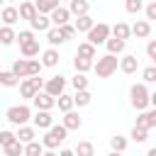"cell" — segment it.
<instances>
[{
    "label": "cell",
    "instance_id": "cell-1",
    "mask_svg": "<svg viewBox=\"0 0 156 156\" xmlns=\"http://www.w3.org/2000/svg\"><path fill=\"white\" fill-rule=\"evenodd\" d=\"M149 88H146V83H134L132 88H129V102H132V107L136 110V112H141V110H149Z\"/></svg>",
    "mask_w": 156,
    "mask_h": 156
},
{
    "label": "cell",
    "instance_id": "cell-2",
    "mask_svg": "<svg viewBox=\"0 0 156 156\" xmlns=\"http://www.w3.org/2000/svg\"><path fill=\"white\" fill-rule=\"evenodd\" d=\"M66 136H68V132H66V127H63V124H51V127L46 129V134L41 136V141H39V144H41L44 149H51V151H54L58 144H63V141H66Z\"/></svg>",
    "mask_w": 156,
    "mask_h": 156
},
{
    "label": "cell",
    "instance_id": "cell-3",
    "mask_svg": "<svg viewBox=\"0 0 156 156\" xmlns=\"http://www.w3.org/2000/svg\"><path fill=\"white\" fill-rule=\"evenodd\" d=\"M117 63H119V58H117V56L105 54V56H100L98 61H93V71H95V76H98V78H110V76L117 71Z\"/></svg>",
    "mask_w": 156,
    "mask_h": 156
},
{
    "label": "cell",
    "instance_id": "cell-4",
    "mask_svg": "<svg viewBox=\"0 0 156 156\" xmlns=\"http://www.w3.org/2000/svg\"><path fill=\"white\" fill-rule=\"evenodd\" d=\"M5 119H7L10 124H15V127H22V124H27V122L32 119V110H29L27 105H12V107H7Z\"/></svg>",
    "mask_w": 156,
    "mask_h": 156
},
{
    "label": "cell",
    "instance_id": "cell-5",
    "mask_svg": "<svg viewBox=\"0 0 156 156\" xmlns=\"http://www.w3.org/2000/svg\"><path fill=\"white\" fill-rule=\"evenodd\" d=\"M110 39V24L107 22H95L93 27H90V32H88V44H93L95 49L100 46V44H105Z\"/></svg>",
    "mask_w": 156,
    "mask_h": 156
},
{
    "label": "cell",
    "instance_id": "cell-6",
    "mask_svg": "<svg viewBox=\"0 0 156 156\" xmlns=\"http://www.w3.org/2000/svg\"><path fill=\"white\" fill-rule=\"evenodd\" d=\"M41 88H44V78L41 76H32V78H22L20 80V95L24 100H32Z\"/></svg>",
    "mask_w": 156,
    "mask_h": 156
},
{
    "label": "cell",
    "instance_id": "cell-7",
    "mask_svg": "<svg viewBox=\"0 0 156 156\" xmlns=\"http://www.w3.org/2000/svg\"><path fill=\"white\" fill-rule=\"evenodd\" d=\"M66 83H68V80H66V76H61V73H58V76H51V78H46L41 90H44L46 95H51V98H58V95L66 90Z\"/></svg>",
    "mask_w": 156,
    "mask_h": 156
},
{
    "label": "cell",
    "instance_id": "cell-8",
    "mask_svg": "<svg viewBox=\"0 0 156 156\" xmlns=\"http://www.w3.org/2000/svg\"><path fill=\"white\" fill-rule=\"evenodd\" d=\"M61 124L66 127V132H78V129L83 127V117H80L76 110H68V112H63Z\"/></svg>",
    "mask_w": 156,
    "mask_h": 156
},
{
    "label": "cell",
    "instance_id": "cell-9",
    "mask_svg": "<svg viewBox=\"0 0 156 156\" xmlns=\"http://www.w3.org/2000/svg\"><path fill=\"white\" fill-rule=\"evenodd\" d=\"M49 22H51V27H63V24H68L71 22V12L66 10V7H56V10H51L49 12Z\"/></svg>",
    "mask_w": 156,
    "mask_h": 156
},
{
    "label": "cell",
    "instance_id": "cell-10",
    "mask_svg": "<svg viewBox=\"0 0 156 156\" xmlns=\"http://www.w3.org/2000/svg\"><path fill=\"white\" fill-rule=\"evenodd\" d=\"M117 68H119L122 73H127V76H132V73H136V71H139V58H136L134 54H124V56L119 58V63H117Z\"/></svg>",
    "mask_w": 156,
    "mask_h": 156
},
{
    "label": "cell",
    "instance_id": "cell-11",
    "mask_svg": "<svg viewBox=\"0 0 156 156\" xmlns=\"http://www.w3.org/2000/svg\"><path fill=\"white\" fill-rule=\"evenodd\" d=\"M32 102H34V107H37V110H46V112H51V110L56 107V98L46 95L44 90H39V93L32 98Z\"/></svg>",
    "mask_w": 156,
    "mask_h": 156
},
{
    "label": "cell",
    "instance_id": "cell-12",
    "mask_svg": "<svg viewBox=\"0 0 156 156\" xmlns=\"http://www.w3.org/2000/svg\"><path fill=\"white\" fill-rule=\"evenodd\" d=\"M134 127H141V129L151 132V129L156 127V110H141L139 117H136V124H134Z\"/></svg>",
    "mask_w": 156,
    "mask_h": 156
},
{
    "label": "cell",
    "instance_id": "cell-13",
    "mask_svg": "<svg viewBox=\"0 0 156 156\" xmlns=\"http://www.w3.org/2000/svg\"><path fill=\"white\" fill-rule=\"evenodd\" d=\"M32 127L34 129H49L51 124H54V117H51V112H46V110H37L34 112V117H32Z\"/></svg>",
    "mask_w": 156,
    "mask_h": 156
},
{
    "label": "cell",
    "instance_id": "cell-14",
    "mask_svg": "<svg viewBox=\"0 0 156 156\" xmlns=\"http://www.w3.org/2000/svg\"><path fill=\"white\" fill-rule=\"evenodd\" d=\"M15 139H17L20 144H29V141L37 139V129H34L32 124H22V127H17V132H15Z\"/></svg>",
    "mask_w": 156,
    "mask_h": 156
},
{
    "label": "cell",
    "instance_id": "cell-15",
    "mask_svg": "<svg viewBox=\"0 0 156 156\" xmlns=\"http://www.w3.org/2000/svg\"><path fill=\"white\" fill-rule=\"evenodd\" d=\"M17 20H20V15H17V7H15V5H5V7L0 10V22H2L5 27H15Z\"/></svg>",
    "mask_w": 156,
    "mask_h": 156
},
{
    "label": "cell",
    "instance_id": "cell-16",
    "mask_svg": "<svg viewBox=\"0 0 156 156\" xmlns=\"http://www.w3.org/2000/svg\"><path fill=\"white\" fill-rule=\"evenodd\" d=\"M129 32H132L136 39H146V37L151 34V22H146V20H136V22L129 27Z\"/></svg>",
    "mask_w": 156,
    "mask_h": 156
},
{
    "label": "cell",
    "instance_id": "cell-17",
    "mask_svg": "<svg viewBox=\"0 0 156 156\" xmlns=\"http://www.w3.org/2000/svg\"><path fill=\"white\" fill-rule=\"evenodd\" d=\"M58 61H61V58H58V49H51V46H49V49L41 51V61H39V63H41L44 68H54V66H58Z\"/></svg>",
    "mask_w": 156,
    "mask_h": 156
},
{
    "label": "cell",
    "instance_id": "cell-18",
    "mask_svg": "<svg viewBox=\"0 0 156 156\" xmlns=\"http://www.w3.org/2000/svg\"><path fill=\"white\" fill-rule=\"evenodd\" d=\"M17 15H20V20H34L37 17V7H34V0H24V2H20V7H17Z\"/></svg>",
    "mask_w": 156,
    "mask_h": 156
},
{
    "label": "cell",
    "instance_id": "cell-19",
    "mask_svg": "<svg viewBox=\"0 0 156 156\" xmlns=\"http://www.w3.org/2000/svg\"><path fill=\"white\" fill-rule=\"evenodd\" d=\"M66 10H68L71 15H76V17H80V15H90V2H88V0H71Z\"/></svg>",
    "mask_w": 156,
    "mask_h": 156
},
{
    "label": "cell",
    "instance_id": "cell-20",
    "mask_svg": "<svg viewBox=\"0 0 156 156\" xmlns=\"http://www.w3.org/2000/svg\"><path fill=\"white\" fill-rule=\"evenodd\" d=\"M110 37L127 41V39L132 37V32H129V24H127V22H117V24H112V27H110Z\"/></svg>",
    "mask_w": 156,
    "mask_h": 156
},
{
    "label": "cell",
    "instance_id": "cell-21",
    "mask_svg": "<svg viewBox=\"0 0 156 156\" xmlns=\"http://www.w3.org/2000/svg\"><path fill=\"white\" fill-rule=\"evenodd\" d=\"M20 54H22V58H34V56H39V39H32V41L20 44Z\"/></svg>",
    "mask_w": 156,
    "mask_h": 156
},
{
    "label": "cell",
    "instance_id": "cell-22",
    "mask_svg": "<svg viewBox=\"0 0 156 156\" xmlns=\"http://www.w3.org/2000/svg\"><path fill=\"white\" fill-rule=\"evenodd\" d=\"M49 27H51L49 15H37L34 20H29V29H32V32H46Z\"/></svg>",
    "mask_w": 156,
    "mask_h": 156
},
{
    "label": "cell",
    "instance_id": "cell-23",
    "mask_svg": "<svg viewBox=\"0 0 156 156\" xmlns=\"http://www.w3.org/2000/svg\"><path fill=\"white\" fill-rule=\"evenodd\" d=\"M95 24V20L90 17V15H80V17H76V22H73V29H76V34L78 32H90V27Z\"/></svg>",
    "mask_w": 156,
    "mask_h": 156
},
{
    "label": "cell",
    "instance_id": "cell-24",
    "mask_svg": "<svg viewBox=\"0 0 156 156\" xmlns=\"http://www.w3.org/2000/svg\"><path fill=\"white\" fill-rule=\"evenodd\" d=\"M46 41H49V46L51 49H56V46H61V44H66V39L61 37V32H58V27H49L46 32Z\"/></svg>",
    "mask_w": 156,
    "mask_h": 156
},
{
    "label": "cell",
    "instance_id": "cell-25",
    "mask_svg": "<svg viewBox=\"0 0 156 156\" xmlns=\"http://www.w3.org/2000/svg\"><path fill=\"white\" fill-rule=\"evenodd\" d=\"M61 5V0H34V7H37V15H49L51 10H56Z\"/></svg>",
    "mask_w": 156,
    "mask_h": 156
},
{
    "label": "cell",
    "instance_id": "cell-26",
    "mask_svg": "<svg viewBox=\"0 0 156 156\" xmlns=\"http://www.w3.org/2000/svg\"><path fill=\"white\" fill-rule=\"evenodd\" d=\"M76 56H80V58H95L98 56V49L93 46V44H88V41H80L78 44V51H76Z\"/></svg>",
    "mask_w": 156,
    "mask_h": 156
},
{
    "label": "cell",
    "instance_id": "cell-27",
    "mask_svg": "<svg viewBox=\"0 0 156 156\" xmlns=\"http://www.w3.org/2000/svg\"><path fill=\"white\" fill-rule=\"evenodd\" d=\"M90 102H93L90 90H76V95H73V107H88Z\"/></svg>",
    "mask_w": 156,
    "mask_h": 156
},
{
    "label": "cell",
    "instance_id": "cell-28",
    "mask_svg": "<svg viewBox=\"0 0 156 156\" xmlns=\"http://www.w3.org/2000/svg\"><path fill=\"white\" fill-rule=\"evenodd\" d=\"M124 44H127V41H122V39H115V37H110V39L105 41V46H107V54H112V56H119V54L124 51Z\"/></svg>",
    "mask_w": 156,
    "mask_h": 156
},
{
    "label": "cell",
    "instance_id": "cell-29",
    "mask_svg": "<svg viewBox=\"0 0 156 156\" xmlns=\"http://www.w3.org/2000/svg\"><path fill=\"white\" fill-rule=\"evenodd\" d=\"M10 73L15 76V78H27V58H15V63H12V68H10Z\"/></svg>",
    "mask_w": 156,
    "mask_h": 156
},
{
    "label": "cell",
    "instance_id": "cell-30",
    "mask_svg": "<svg viewBox=\"0 0 156 156\" xmlns=\"http://www.w3.org/2000/svg\"><path fill=\"white\" fill-rule=\"evenodd\" d=\"M127 136H122V134H115V136H110V151H117V154H124V149H127Z\"/></svg>",
    "mask_w": 156,
    "mask_h": 156
},
{
    "label": "cell",
    "instance_id": "cell-31",
    "mask_svg": "<svg viewBox=\"0 0 156 156\" xmlns=\"http://www.w3.org/2000/svg\"><path fill=\"white\" fill-rule=\"evenodd\" d=\"M15 37H17V32H15V27H0V44L2 46H10V44H15Z\"/></svg>",
    "mask_w": 156,
    "mask_h": 156
},
{
    "label": "cell",
    "instance_id": "cell-32",
    "mask_svg": "<svg viewBox=\"0 0 156 156\" xmlns=\"http://www.w3.org/2000/svg\"><path fill=\"white\" fill-rule=\"evenodd\" d=\"M73 68H76V73H88V71H93V61L76 56V58H73Z\"/></svg>",
    "mask_w": 156,
    "mask_h": 156
},
{
    "label": "cell",
    "instance_id": "cell-33",
    "mask_svg": "<svg viewBox=\"0 0 156 156\" xmlns=\"http://www.w3.org/2000/svg\"><path fill=\"white\" fill-rule=\"evenodd\" d=\"M56 107H58L61 112H68V110H73V95H66V93H61V95L56 98Z\"/></svg>",
    "mask_w": 156,
    "mask_h": 156
},
{
    "label": "cell",
    "instance_id": "cell-34",
    "mask_svg": "<svg viewBox=\"0 0 156 156\" xmlns=\"http://www.w3.org/2000/svg\"><path fill=\"white\" fill-rule=\"evenodd\" d=\"M0 85L2 88H17L20 85V78H15L10 71H0Z\"/></svg>",
    "mask_w": 156,
    "mask_h": 156
},
{
    "label": "cell",
    "instance_id": "cell-35",
    "mask_svg": "<svg viewBox=\"0 0 156 156\" xmlns=\"http://www.w3.org/2000/svg\"><path fill=\"white\" fill-rule=\"evenodd\" d=\"M41 151H44V146L34 139V141H29V144H24V149H22V156H41Z\"/></svg>",
    "mask_w": 156,
    "mask_h": 156
},
{
    "label": "cell",
    "instance_id": "cell-36",
    "mask_svg": "<svg viewBox=\"0 0 156 156\" xmlns=\"http://www.w3.org/2000/svg\"><path fill=\"white\" fill-rule=\"evenodd\" d=\"M76 156H95V146L90 141H78V146L73 149Z\"/></svg>",
    "mask_w": 156,
    "mask_h": 156
},
{
    "label": "cell",
    "instance_id": "cell-37",
    "mask_svg": "<svg viewBox=\"0 0 156 156\" xmlns=\"http://www.w3.org/2000/svg\"><path fill=\"white\" fill-rule=\"evenodd\" d=\"M88 78H85V73H76L73 78H71V85H73V90H88Z\"/></svg>",
    "mask_w": 156,
    "mask_h": 156
},
{
    "label": "cell",
    "instance_id": "cell-38",
    "mask_svg": "<svg viewBox=\"0 0 156 156\" xmlns=\"http://www.w3.org/2000/svg\"><path fill=\"white\" fill-rule=\"evenodd\" d=\"M22 149H24V144H20V141L15 139L12 144L2 146V154H5V156H22Z\"/></svg>",
    "mask_w": 156,
    "mask_h": 156
},
{
    "label": "cell",
    "instance_id": "cell-39",
    "mask_svg": "<svg viewBox=\"0 0 156 156\" xmlns=\"http://www.w3.org/2000/svg\"><path fill=\"white\" fill-rule=\"evenodd\" d=\"M41 63H39V58H27V78H32V76H39L41 73Z\"/></svg>",
    "mask_w": 156,
    "mask_h": 156
},
{
    "label": "cell",
    "instance_id": "cell-40",
    "mask_svg": "<svg viewBox=\"0 0 156 156\" xmlns=\"http://www.w3.org/2000/svg\"><path fill=\"white\" fill-rule=\"evenodd\" d=\"M129 136H132V141H136V144H144V141L149 139V132H146V129H141V127H132Z\"/></svg>",
    "mask_w": 156,
    "mask_h": 156
},
{
    "label": "cell",
    "instance_id": "cell-41",
    "mask_svg": "<svg viewBox=\"0 0 156 156\" xmlns=\"http://www.w3.org/2000/svg\"><path fill=\"white\" fill-rule=\"evenodd\" d=\"M124 10L129 15H139L144 10V0H124Z\"/></svg>",
    "mask_w": 156,
    "mask_h": 156
},
{
    "label": "cell",
    "instance_id": "cell-42",
    "mask_svg": "<svg viewBox=\"0 0 156 156\" xmlns=\"http://www.w3.org/2000/svg\"><path fill=\"white\" fill-rule=\"evenodd\" d=\"M141 83H156V66H146L141 71Z\"/></svg>",
    "mask_w": 156,
    "mask_h": 156
},
{
    "label": "cell",
    "instance_id": "cell-43",
    "mask_svg": "<svg viewBox=\"0 0 156 156\" xmlns=\"http://www.w3.org/2000/svg\"><path fill=\"white\" fill-rule=\"evenodd\" d=\"M12 141H15V132H10V129H0V149L7 146V144H12Z\"/></svg>",
    "mask_w": 156,
    "mask_h": 156
},
{
    "label": "cell",
    "instance_id": "cell-44",
    "mask_svg": "<svg viewBox=\"0 0 156 156\" xmlns=\"http://www.w3.org/2000/svg\"><path fill=\"white\" fill-rule=\"evenodd\" d=\"M144 15H146V22L156 20V0H151V2L144 5Z\"/></svg>",
    "mask_w": 156,
    "mask_h": 156
},
{
    "label": "cell",
    "instance_id": "cell-45",
    "mask_svg": "<svg viewBox=\"0 0 156 156\" xmlns=\"http://www.w3.org/2000/svg\"><path fill=\"white\" fill-rule=\"evenodd\" d=\"M58 32H61V37H63L66 41L76 37V29H73V24H71V22H68V24H63V27H58Z\"/></svg>",
    "mask_w": 156,
    "mask_h": 156
},
{
    "label": "cell",
    "instance_id": "cell-46",
    "mask_svg": "<svg viewBox=\"0 0 156 156\" xmlns=\"http://www.w3.org/2000/svg\"><path fill=\"white\" fill-rule=\"evenodd\" d=\"M32 39H37L32 29H22V32H20V34L15 37V41H20V44H24V41H32Z\"/></svg>",
    "mask_w": 156,
    "mask_h": 156
},
{
    "label": "cell",
    "instance_id": "cell-47",
    "mask_svg": "<svg viewBox=\"0 0 156 156\" xmlns=\"http://www.w3.org/2000/svg\"><path fill=\"white\" fill-rule=\"evenodd\" d=\"M146 56H149L151 61H156V39H149V44H146Z\"/></svg>",
    "mask_w": 156,
    "mask_h": 156
},
{
    "label": "cell",
    "instance_id": "cell-48",
    "mask_svg": "<svg viewBox=\"0 0 156 156\" xmlns=\"http://www.w3.org/2000/svg\"><path fill=\"white\" fill-rule=\"evenodd\" d=\"M58 156H76V154H73V149H61Z\"/></svg>",
    "mask_w": 156,
    "mask_h": 156
},
{
    "label": "cell",
    "instance_id": "cell-49",
    "mask_svg": "<svg viewBox=\"0 0 156 156\" xmlns=\"http://www.w3.org/2000/svg\"><path fill=\"white\" fill-rule=\"evenodd\" d=\"M41 156H58V154H56V151H51V149H44V151H41Z\"/></svg>",
    "mask_w": 156,
    "mask_h": 156
},
{
    "label": "cell",
    "instance_id": "cell-50",
    "mask_svg": "<svg viewBox=\"0 0 156 156\" xmlns=\"http://www.w3.org/2000/svg\"><path fill=\"white\" fill-rule=\"evenodd\" d=\"M146 156H156V149H149V151H146Z\"/></svg>",
    "mask_w": 156,
    "mask_h": 156
},
{
    "label": "cell",
    "instance_id": "cell-51",
    "mask_svg": "<svg viewBox=\"0 0 156 156\" xmlns=\"http://www.w3.org/2000/svg\"><path fill=\"white\" fill-rule=\"evenodd\" d=\"M107 156H122V154H117V151H110V154H107Z\"/></svg>",
    "mask_w": 156,
    "mask_h": 156
},
{
    "label": "cell",
    "instance_id": "cell-52",
    "mask_svg": "<svg viewBox=\"0 0 156 156\" xmlns=\"http://www.w3.org/2000/svg\"><path fill=\"white\" fill-rule=\"evenodd\" d=\"M5 2H7V5H12V2H17V0H5Z\"/></svg>",
    "mask_w": 156,
    "mask_h": 156
},
{
    "label": "cell",
    "instance_id": "cell-53",
    "mask_svg": "<svg viewBox=\"0 0 156 156\" xmlns=\"http://www.w3.org/2000/svg\"><path fill=\"white\" fill-rule=\"evenodd\" d=\"M2 2H5V0H0V5H2Z\"/></svg>",
    "mask_w": 156,
    "mask_h": 156
},
{
    "label": "cell",
    "instance_id": "cell-54",
    "mask_svg": "<svg viewBox=\"0 0 156 156\" xmlns=\"http://www.w3.org/2000/svg\"><path fill=\"white\" fill-rule=\"evenodd\" d=\"M0 27H2V22H0Z\"/></svg>",
    "mask_w": 156,
    "mask_h": 156
}]
</instances>
